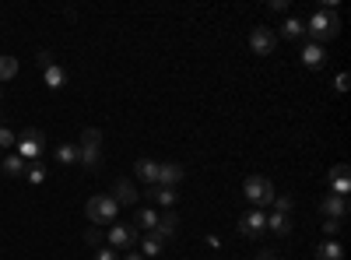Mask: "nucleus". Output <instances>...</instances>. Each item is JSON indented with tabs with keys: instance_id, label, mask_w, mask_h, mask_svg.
Segmentation results:
<instances>
[{
	"instance_id": "nucleus-1",
	"label": "nucleus",
	"mask_w": 351,
	"mask_h": 260,
	"mask_svg": "<svg viewBox=\"0 0 351 260\" xmlns=\"http://www.w3.org/2000/svg\"><path fill=\"white\" fill-rule=\"evenodd\" d=\"M306 32L313 36L316 46H324L327 39H334V36L341 32V18H337L334 11H316V14L306 21Z\"/></svg>"
},
{
	"instance_id": "nucleus-12",
	"label": "nucleus",
	"mask_w": 351,
	"mask_h": 260,
	"mask_svg": "<svg viewBox=\"0 0 351 260\" xmlns=\"http://www.w3.org/2000/svg\"><path fill=\"white\" fill-rule=\"evenodd\" d=\"M324 64H327V53H324V46H316V43L302 46V67H309V71H319Z\"/></svg>"
},
{
	"instance_id": "nucleus-34",
	"label": "nucleus",
	"mask_w": 351,
	"mask_h": 260,
	"mask_svg": "<svg viewBox=\"0 0 351 260\" xmlns=\"http://www.w3.org/2000/svg\"><path fill=\"white\" fill-rule=\"evenodd\" d=\"M348 84H351V78H348V74H337V81H334V88H337V92H348Z\"/></svg>"
},
{
	"instance_id": "nucleus-30",
	"label": "nucleus",
	"mask_w": 351,
	"mask_h": 260,
	"mask_svg": "<svg viewBox=\"0 0 351 260\" xmlns=\"http://www.w3.org/2000/svg\"><path fill=\"white\" fill-rule=\"evenodd\" d=\"M274 211H281V215H291V197H274Z\"/></svg>"
},
{
	"instance_id": "nucleus-2",
	"label": "nucleus",
	"mask_w": 351,
	"mask_h": 260,
	"mask_svg": "<svg viewBox=\"0 0 351 260\" xmlns=\"http://www.w3.org/2000/svg\"><path fill=\"white\" fill-rule=\"evenodd\" d=\"M84 215H88V222H92V225H112L116 215H120V204H116L109 193H99V197H92L84 204Z\"/></svg>"
},
{
	"instance_id": "nucleus-3",
	"label": "nucleus",
	"mask_w": 351,
	"mask_h": 260,
	"mask_svg": "<svg viewBox=\"0 0 351 260\" xmlns=\"http://www.w3.org/2000/svg\"><path fill=\"white\" fill-rule=\"evenodd\" d=\"M243 193L256 204V211L260 208H267V204H274V183L267 180V176H246V183H243Z\"/></svg>"
},
{
	"instance_id": "nucleus-33",
	"label": "nucleus",
	"mask_w": 351,
	"mask_h": 260,
	"mask_svg": "<svg viewBox=\"0 0 351 260\" xmlns=\"http://www.w3.org/2000/svg\"><path fill=\"white\" fill-rule=\"evenodd\" d=\"M95 260H120V253H116V250H109V246H102V250L95 253Z\"/></svg>"
},
{
	"instance_id": "nucleus-15",
	"label": "nucleus",
	"mask_w": 351,
	"mask_h": 260,
	"mask_svg": "<svg viewBox=\"0 0 351 260\" xmlns=\"http://www.w3.org/2000/svg\"><path fill=\"white\" fill-rule=\"evenodd\" d=\"M137 233L144 228V233H155V225H158V211H152V208H141V211H134V222H130Z\"/></svg>"
},
{
	"instance_id": "nucleus-13",
	"label": "nucleus",
	"mask_w": 351,
	"mask_h": 260,
	"mask_svg": "<svg viewBox=\"0 0 351 260\" xmlns=\"http://www.w3.org/2000/svg\"><path fill=\"white\" fill-rule=\"evenodd\" d=\"M176 233H180V218H176L172 211H165V215H158V225H155V236L165 243V239H172Z\"/></svg>"
},
{
	"instance_id": "nucleus-32",
	"label": "nucleus",
	"mask_w": 351,
	"mask_h": 260,
	"mask_svg": "<svg viewBox=\"0 0 351 260\" xmlns=\"http://www.w3.org/2000/svg\"><path fill=\"white\" fill-rule=\"evenodd\" d=\"M324 233H327V239H334V236L341 233V222H334V218H327V222H324Z\"/></svg>"
},
{
	"instance_id": "nucleus-26",
	"label": "nucleus",
	"mask_w": 351,
	"mask_h": 260,
	"mask_svg": "<svg viewBox=\"0 0 351 260\" xmlns=\"http://www.w3.org/2000/svg\"><path fill=\"white\" fill-rule=\"evenodd\" d=\"M18 74V60L14 56H0V81H11Z\"/></svg>"
},
{
	"instance_id": "nucleus-37",
	"label": "nucleus",
	"mask_w": 351,
	"mask_h": 260,
	"mask_svg": "<svg viewBox=\"0 0 351 260\" xmlns=\"http://www.w3.org/2000/svg\"><path fill=\"white\" fill-rule=\"evenodd\" d=\"M120 260H144V257H141V253H137V250H127V253H123V257H120Z\"/></svg>"
},
{
	"instance_id": "nucleus-25",
	"label": "nucleus",
	"mask_w": 351,
	"mask_h": 260,
	"mask_svg": "<svg viewBox=\"0 0 351 260\" xmlns=\"http://www.w3.org/2000/svg\"><path fill=\"white\" fill-rule=\"evenodd\" d=\"M302 32H306V25H302L299 18H288V21L281 25V36H285V39H302Z\"/></svg>"
},
{
	"instance_id": "nucleus-7",
	"label": "nucleus",
	"mask_w": 351,
	"mask_h": 260,
	"mask_svg": "<svg viewBox=\"0 0 351 260\" xmlns=\"http://www.w3.org/2000/svg\"><path fill=\"white\" fill-rule=\"evenodd\" d=\"M239 233H243L246 239H260L263 233H267V215H263V211L243 215V218H239Z\"/></svg>"
},
{
	"instance_id": "nucleus-14",
	"label": "nucleus",
	"mask_w": 351,
	"mask_h": 260,
	"mask_svg": "<svg viewBox=\"0 0 351 260\" xmlns=\"http://www.w3.org/2000/svg\"><path fill=\"white\" fill-rule=\"evenodd\" d=\"M134 176L155 187V183H158V162H152V158H137V162H134Z\"/></svg>"
},
{
	"instance_id": "nucleus-22",
	"label": "nucleus",
	"mask_w": 351,
	"mask_h": 260,
	"mask_svg": "<svg viewBox=\"0 0 351 260\" xmlns=\"http://www.w3.org/2000/svg\"><path fill=\"white\" fill-rule=\"evenodd\" d=\"M148 197H152V200H158L162 208H172L176 200H180V197H176V190H172V187H158V183H155V187L148 190Z\"/></svg>"
},
{
	"instance_id": "nucleus-21",
	"label": "nucleus",
	"mask_w": 351,
	"mask_h": 260,
	"mask_svg": "<svg viewBox=\"0 0 351 260\" xmlns=\"http://www.w3.org/2000/svg\"><path fill=\"white\" fill-rule=\"evenodd\" d=\"M77 165H84L88 172H99V169H102V148H81Z\"/></svg>"
},
{
	"instance_id": "nucleus-10",
	"label": "nucleus",
	"mask_w": 351,
	"mask_h": 260,
	"mask_svg": "<svg viewBox=\"0 0 351 260\" xmlns=\"http://www.w3.org/2000/svg\"><path fill=\"white\" fill-rule=\"evenodd\" d=\"M319 211H324V218H334V222H341V218L348 215V197L327 193L324 200H319Z\"/></svg>"
},
{
	"instance_id": "nucleus-29",
	"label": "nucleus",
	"mask_w": 351,
	"mask_h": 260,
	"mask_svg": "<svg viewBox=\"0 0 351 260\" xmlns=\"http://www.w3.org/2000/svg\"><path fill=\"white\" fill-rule=\"evenodd\" d=\"M36 64L46 71V67H53L56 60H53V53H49V49H39V53H36Z\"/></svg>"
},
{
	"instance_id": "nucleus-28",
	"label": "nucleus",
	"mask_w": 351,
	"mask_h": 260,
	"mask_svg": "<svg viewBox=\"0 0 351 260\" xmlns=\"http://www.w3.org/2000/svg\"><path fill=\"white\" fill-rule=\"evenodd\" d=\"M14 130H8V127H0V148H14Z\"/></svg>"
},
{
	"instance_id": "nucleus-6",
	"label": "nucleus",
	"mask_w": 351,
	"mask_h": 260,
	"mask_svg": "<svg viewBox=\"0 0 351 260\" xmlns=\"http://www.w3.org/2000/svg\"><path fill=\"white\" fill-rule=\"evenodd\" d=\"M274 46H278L274 28H263V25H256L253 32H250V49H253L256 56H271V53H274Z\"/></svg>"
},
{
	"instance_id": "nucleus-23",
	"label": "nucleus",
	"mask_w": 351,
	"mask_h": 260,
	"mask_svg": "<svg viewBox=\"0 0 351 260\" xmlns=\"http://www.w3.org/2000/svg\"><path fill=\"white\" fill-rule=\"evenodd\" d=\"M77 148H102V130L84 127V130H81V144H77Z\"/></svg>"
},
{
	"instance_id": "nucleus-11",
	"label": "nucleus",
	"mask_w": 351,
	"mask_h": 260,
	"mask_svg": "<svg viewBox=\"0 0 351 260\" xmlns=\"http://www.w3.org/2000/svg\"><path fill=\"white\" fill-rule=\"evenodd\" d=\"M183 176H186L183 165H176V162H158V187H176Z\"/></svg>"
},
{
	"instance_id": "nucleus-16",
	"label": "nucleus",
	"mask_w": 351,
	"mask_h": 260,
	"mask_svg": "<svg viewBox=\"0 0 351 260\" xmlns=\"http://www.w3.org/2000/svg\"><path fill=\"white\" fill-rule=\"evenodd\" d=\"M0 169H4V176L18 180V176H25V169H28V162H25L21 155H8V158H0Z\"/></svg>"
},
{
	"instance_id": "nucleus-31",
	"label": "nucleus",
	"mask_w": 351,
	"mask_h": 260,
	"mask_svg": "<svg viewBox=\"0 0 351 260\" xmlns=\"http://www.w3.org/2000/svg\"><path fill=\"white\" fill-rule=\"evenodd\" d=\"M84 243L99 246V243H102V228H99V225H95V228H88V233H84Z\"/></svg>"
},
{
	"instance_id": "nucleus-4",
	"label": "nucleus",
	"mask_w": 351,
	"mask_h": 260,
	"mask_svg": "<svg viewBox=\"0 0 351 260\" xmlns=\"http://www.w3.org/2000/svg\"><path fill=\"white\" fill-rule=\"evenodd\" d=\"M14 144H18V155H21L25 162H36V158L43 155V148H46V134L36 130V127H28V130H21V137H18Z\"/></svg>"
},
{
	"instance_id": "nucleus-5",
	"label": "nucleus",
	"mask_w": 351,
	"mask_h": 260,
	"mask_svg": "<svg viewBox=\"0 0 351 260\" xmlns=\"http://www.w3.org/2000/svg\"><path fill=\"white\" fill-rule=\"evenodd\" d=\"M137 239H141V233L134 225H109V250L127 253V250H134Z\"/></svg>"
},
{
	"instance_id": "nucleus-27",
	"label": "nucleus",
	"mask_w": 351,
	"mask_h": 260,
	"mask_svg": "<svg viewBox=\"0 0 351 260\" xmlns=\"http://www.w3.org/2000/svg\"><path fill=\"white\" fill-rule=\"evenodd\" d=\"M25 176L32 180V183H43V180H46V165H43L39 158H36V162H28V169H25Z\"/></svg>"
},
{
	"instance_id": "nucleus-18",
	"label": "nucleus",
	"mask_w": 351,
	"mask_h": 260,
	"mask_svg": "<svg viewBox=\"0 0 351 260\" xmlns=\"http://www.w3.org/2000/svg\"><path fill=\"white\" fill-rule=\"evenodd\" d=\"M267 228H271L274 236H288V233H291V215L271 211V215H267Z\"/></svg>"
},
{
	"instance_id": "nucleus-36",
	"label": "nucleus",
	"mask_w": 351,
	"mask_h": 260,
	"mask_svg": "<svg viewBox=\"0 0 351 260\" xmlns=\"http://www.w3.org/2000/svg\"><path fill=\"white\" fill-rule=\"evenodd\" d=\"M256 260H278V257H274V250H260V253H256Z\"/></svg>"
},
{
	"instance_id": "nucleus-8",
	"label": "nucleus",
	"mask_w": 351,
	"mask_h": 260,
	"mask_svg": "<svg viewBox=\"0 0 351 260\" xmlns=\"http://www.w3.org/2000/svg\"><path fill=\"white\" fill-rule=\"evenodd\" d=\"M327 183H330V193H337V197H348L351 193V176H348V165L344 162L327 172Z\"/></svg>"
},
{
	"instance_id": "nucleus-17",
	"label": "nucleus",
	"mask_w": 351,
	"mask_h": 260,
	"mask_svg": "<svg viewBox=\"0 0 351 260\" xmlns=\"http://www.w3.org/2000/svg\"><path fill=\"white\" fill-rule=\"evenodd\" d=\"M53 158L60 162V165H77V158H81V148H77V144H56Z\"/></svg>"
},
{
	"instance_id": "nucleus-35",
	"label": "nucleus",
	"mask_w": 351,
	"mask_h": 260,
	"mask_svg": "<svg viewBox=\"0 0 351 260\" xmlns=\"http://www.w3.org/2000/svg\"><path fill=\"white\" fill-rule=\"evenodd\" d=\"M267 8H271V11H285V8H288V0H271Z\"/></svg>"
},
{
	"instance_id": "nucleus-38",
	"label": "nucleus",
	"mask_w": 351,
	"mask_h": 260,
	"mask_svg": "<svg viewBox=\"0 0 351 260\" xmlns=\"http://www.w3.org/2000/svg\"><path fill=\"white\" fill-rule=\"evenodd\" d=\"M0 99H4V92H0Z\"/></svg>"
},
{
	"instance_id": "nucleus-24",
	"label": "nucleus",
	"mask_w": 351,
	"mask_h": 260,
	"mask_svg": "<svg viewBox=\"0 0 351 260\" xmlns=\"http://www.w3.org/2000/svg\"><path fill=\"white\" fill-rule=\"evenodd\" d=\"M158 253H162V239L155 233H148L141 239V257H158Z\"/></svg>"
},
{
	"instance_id": "nucleus-19",
	"label": "nucleus",
	"mask_w": 351,
	"mask_h": 260,
	"mask_svg": "<svg viewBox=\"0 0 351 260\" xmlns=\"http://www.w3.org/2000/svg\"><path fill=\"white\" fill-rule=\"evenodd\" d=\"M344 257V246L337 239H324L316 246V260H341Z\"/></svg>"
},
{
	"instance_id": "nucleus-20",
	"label": "nucleus",
	"mask_w": 351,
	"mask_h": 260,
	"mask_svg": "<svg viewBox=\"0 0 351 260\" xmlns=\"http://www.w3.org/2000/svg\"><path fill=\"white\" fill-rule=\"evenodd\" d=\"M43 78H46V84H49L53 92H60L64 84H67V71H64L60 64H53V67H46V71H43Z\"/></svg>"
},
{
	"instance_id": "nucleus-9",
	"label": "nucleus",
	"mask_w": 351,
	"mask_h": 260,
	"mask_svg": "<svg viewBox=\"0 0 351 260\" xmlns=\"http://www.w3.org/2000/svg\"><path fill=\"white\" fill-rule=\"evenodd\" d=\"M109 197H112L120 208H134V200H137V187H134V180H116Z\"/></svg>"
}]
</instances>
